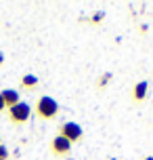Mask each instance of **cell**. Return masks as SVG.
<instances>
[{"label": "cell", "mask_w": 153, "mask_h": 160, "mask_svg": "<svg viewBox=\"0 0 153 160\" xmlns=\"http://www.w3.org/2000/svg\"><path fill=\"white\" fill-rule=\"evenodd\" d=\"M4 112V103H2V99H0V114Z\"/></svg>", "instance_id": "obj_12"}, {"label": "cell", "mask_w": 153, "mask_h": 160, "mask_svg": "<svg viewBox=\"0 0 153 160\" xmlns=\"http://www.w3.org/2000/svg\"><path fill=\"white\" fill-rule=\"evenodd\" d=\"M4 63V53H2V51H0V65Z\"/></svg>", "instance_id": "obj_11"}, {"label": "cell", "mask_w": 153, "mask_h": 160, "mask_svg": "<svg viewBox=\"0 0 153 160\" xmlns=\"http://www.w3.org/2000/svg\"><path fill=\"white\" fill-rule=\"evenodd\" d=\"M8 114V120H11V124H15V127H23V124H27V120H30V116H32V105L25 103V101H19L17 105H13L11 110H7Z\"/></svg>", "instance_id": "obj_2"}, {"label": "cell", "mask_w": 153, "mask_h": 160, "mask_svg": "<svg viewBox=\"0 0 153 160\" xmlns=\"http://www.w3.org/2000/svg\"><path fill=\"white\" fill-rule=\"evenodd\" d=\"M111 78H113V74L111 72H105V74H101L99 76V80H97V88H105L109 82H111Z\"/></svg>", "instance_id": "obj_8"}, {"label": "cell", "mask_w": 153, "mask_h": 160, "mask_svg": "<svg viewBox=\"0 0 153 160\" xmlns=\"http://www.w3.org/2000/svg\"><path fill=\"white\" fill-rule=\"evenodd\" d=\"M105 19V11H101V13H97L95 17H90V23H99V21H103Z\"/></svg>", "instance_id": "obj_10"}, {"label": "cell", "mask_w": 153, "mask_h": 160, "mask_svg": "<svg viewBox=\"0 0 153 160\" xmlns=\"http://www.w3.org/2000/svg\"><path fill=\"white\" fill-rule=\"evenodd\" d=\"M11 158V152H8L7 145H0V160H8Z\"/></svg>", "instance_id": "obj_9"}, {"label": "cell", "mask_w": 153, "mask_h": 160, "mask_svg": "<svg viewBox=\"0 0 153 160\" xmlns=\"http://www.w3.org/2000/svg\"><path fill=\"white\" fill-rule=\"evenodd\" d=\"M72 152V143L63 139L61 135H55L53 137V141H50V154L55 156V158H67Z\"/></svg>", "instance_id": "obj_4"}, {"label": "cell", "mask_w": 153, "mask_h": 160, "mask_svg": "<svg viewBox=\"0 0 153 160\" xmlns=\"http://www.w3.org/2000/svg\"><path fill=\"white\" fill-rule=\"evenodd\" d=\"M57 135H61L63 139H67L69 143H80L82 139H84V128L78 124V122H72V120H67V122H61L59 124V133Z\"/></svg>", "instance_id": "obj_3"}, {"label": "cell", "mask_w": 153, "mask_h": 160, "mask_svg": "<svg viewBox=\"0 0 153 160\" xmlns=\"http://www.w3.org/2000/svg\"><path fill=\"white\" fill-rule=\"evenodd\" d=\"M147 95H149V82L147 80H138L132 84V91H130V99H132V103H145L147 101Z\"/></svg>", "instance_id": "obj_5"}, {"label": "cell", "mask_w": 153, "mask_h": 160, "mask_svg": "<svg viewBox=\"0 0 153 160\" xmlns=\"http://www.w3.org/2000/svg\"><path fill=\"white\" fill-rule=\"evenodd\" d=\"M143 160H153V156H145V158H143Z\"/></svg>", "instance_id": "obj_13"}, {"label": "cell", "mask_w": 153, "mask_h": 160, "mask_svg": "<svg viewBox=\"0 0 153 160\" xmlns=\"http://www.w3.org/2000/svg\"><path fill=\"white\" fill-rule=\"evenodd\" d=\"M0 145H2V135H0Z\"/></svg>", "instance_id": "obj_14"}, {"label": "cell", "mask_w": 153, "mask_h": 160, "mask_svg": "<svg viewBox=\"0 0 153 160\" xmlns=\"http://www.w3.org/2000/svg\"><path fill=\"white\" fill-rule=\"evenodd\" d=\"M59 110H61L59 103H57L50 95H40L38 99H36L32 112L42 120H55L57 116H59Z\"/></svg>", "instance_id": "obj_1"}, {"label": "cell", "mask_w": 153, "mask_h": 160, "mask_svg": "<svg viewBox=\"0 0 153 160\" xmlns=\"http://www.w3.org/2000/svg\"><path fill=\"white\" fill-rule=\"evenodd\" d=\"M0 99H2V103H4V110H11L13 105H17L21 101V95H19L17 88H4V91L0 93Z\"/></svg>", "instance_id": "obj_6"}, {"label": "cell", "mask_w": 153, "mask_h": 160, "mask_svg": "<svg viewBox=\"0 0 153 160\" xmlns=\"http://www.w3.org/2000/svg\"><path fill=\"white\" fill-rule=\"evenodd\" d=\"M38 76L36 74H25V76H21V82H19V87H21V91H25V93H32V91H36L38 88Z\"/></svg>", "instance_id": "obj_7"}]
</instances>
